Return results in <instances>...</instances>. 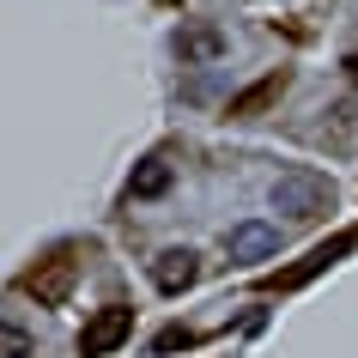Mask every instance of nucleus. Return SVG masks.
I'll return each instance as SVG.
<instances>
[{
  "instance_id": "obj_1",
  "label": "nucleus",
  "mask_w": 358,
  "mask_h": 358,
  "mask_svg": "<svg viewBox=\"0 0 358 358\" xmlns=\"http://www.w3.org/2000/svg\"><path fill=\"white\" fill-rule=\"evenodd\" d=\"M273 213L298 219V225H316V219L334 213V182H328L322 170H310V164L280 170V176H273Z\"/></svg>"
},
{
  "instance_id": "obj_2",
  "label": "nucleus",
  "mask_w": 358,
  "mask_h": 358,
  "mask_svg": "<svg viewBox=\"0 0 358 358\" xmlns=\"http://www.w3.org/2000/svg\"><path fill=\"white\" fill-rule=\"evenodd\" d=\"M128 334H134V310L128 303H103V310L79 328V358H110Z\"/></svg>"
},
{
  "instance_id": "obj_3",
  "label": "nucleus",
  "mask_w": 358,
  "mask_h": 358,
  "mask_svg": "<svg viewBox=\"0 0 358 358\" xmlns=\"http://www.w3.org/2000/svg\"><path fill=\"white\" fill-rule=\"evenodd\" d=\"M225 255L237 267H255V262H267V255H280V225H267V219H243V225H231Z\"/></svg>"
},
{
  "instance_id": "obj_4",
  "label": "nucleus",
  "mask_w": 358,
  "mask_h": 358,
  "mask_svg": "<svg viewBox=\"0 0 358 358\" xmlns=\"http://www.w3.org/2000/svg\"><path fill=\"white\" fill-rule=\"evenodd\" d=\"M73 273H79L73 255H49V262H37L31 273H24V292H31L37 303H61L67 292H73Z\"/></svg>"
},
{
  "instance_id": "obj_5",
  "label": "nucleus",
  "mask_w": 358,
  "mask_h": 358,
  "mask_svg": "<svg viewBox=\"0 0 358 358\" xmlns=\"http://www.w3.org/2000/svg\"><path fill=\"white\" fill-rule=\"evenodd\" d=\"M194 280H201V255H194V249H164V255L152 262V285H158L164 298H182Z\"/></svg>"
},
{
  "instance_id": "obj_6",
  "label": "nucleus",
  "mask_w": 358,
  "mask_h": 358,
  "mask_svg": "<svg viewBox=\"0 0 358 358\" xmlns=\"http://www.w3.org/2000/svg\"><path fill=\"white\" fill-rule=\"evenodd\" d=\"M346 249H358V231H340L334 243H322V249H310V262H303V267H292V273H273V280H267V285H273V292H292V285H303V280H316L322 267H334L340 255H346Z\"/></svg>"
},
{
  "instance_id": "obj_7",
  "label": "nucleus",
  "mask_w": 358,
  "mask_h": 358,
  "mask_svg": "<svg viewBox=\"0 0 358 358\" xmlns=\"http://www.w3.org/2000/svg\"><path fill=\"white\" fill-rule=\"evenodd\" d=\"M219 55H225V31H213V24H189L176 37V61L182 67H213Z\"/></svg>"
},
{
  "instance_id": "obj_8",
  "label": "nucleus",
  "mask_w": 358,
  "mask_h": 358,
  "mask_svg": "<svg viewBox=\"0 0 358 358\" xmlns=\"http://www.w3.org/2000/svg\"><path fill=\"white\" fill-rule=\"evenodd\" d=\"M280 92H285V73H267V79H255L249 92H237V97H231V115H237V122H249V115H262V110H267V103H273Z\"/></svg>"
},
{
  "instance_id": "obj_9",
  "label": "nucleus",
  "mask_w": 358,
  "mask_h": 358,
  "mask_svg": "<svg viewBox=\"0 0 358 358\" xmlns=\"http://www.w3.org/2000/svg\"><path fill=\"white\" fill-rule=\"evenodd\" d=\"M164 189H170V164H164V158H146V164L134 170V182H128L134 201H158Z\"/></svg>"
},
{
  "instance_id": "obj_10",
  "label": "nucleus",
  "mask_w": 358,
  "mask_h": 358,
  "mask_svg": "<svg viewBox=\"0 0 358 358\" xmlns=\"http://www.w3.org/2000/svg\"><path fill=\"white\" fill-rule=\"evenodd\" d=\"M0 352H6V358H31V334H24L19 322H6V328H0Z\"/></svg>"
},
{
  "instance_id": "obj_11",
  "label": "nucleus",
  "mask_w": 358,
  "mask_h": 358,
  "mask_svg": "<svg viewBox=\"0 0 358 358\" xmlns=\"http://www.w3.org/2000/svg\"><path fill=\"white\" fill-rule=\"evenodd\" d=\"M328 122H334V146H352L358 140V110H328Z\"/></svg>"
},
{
  "instance_id": "obj_12",
  "label": "nucleus",
  "mask_w": 358,
  "mask_h": 358,
  "mask_svg": "<svg viewBox=\"0 0 358 358\" xmlns=\"http://www.w3.org/2000/svg\"><path fill=\"white\" fill-rule=\"evenodd\" d=\"M176 346H189V334H182V328H170V334H158V352H176Z\"/></svg>"
},
{
  "instance_id": "obj_13",
  "label": "nucleus",
  "mask_w": 358,
  "mask_h": 358,
  "mask_svg": "<svg viewBox=\"0 0 358 358\" xmlns=\"http://www.w3.org/2000/svg\"><path fill=\"white\" fill-rule=\"evenodd\" d=\"M346 79H352V85H358V55H346Z\"/></svg>"
}]
</instances>
